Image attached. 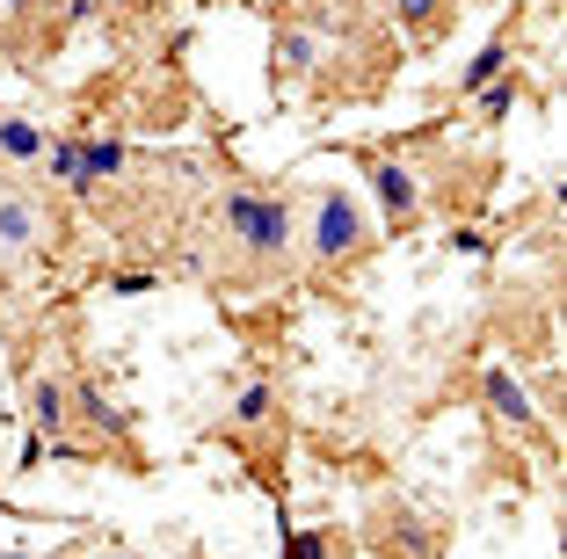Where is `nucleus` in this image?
I'll list each match as a JSON object with an SVG mask.
<instances>
[{
    "instance_id": "dca6fc26",
    "label": "nucleus",
    "mask_w": 567,
    "mask_h": 559,
    "mask_svg": "<svg viewBox=\"0 0 567 559\" xmlns=\"http://www.w3.org/2000/svg\"><path fill=\"white\" fill-rule=\"evenodd\" d=\"M110 559H132V552H110Z\"/></svg>"
},
{
    "instance_id": "9b49d317",
    "label": "nucleus",
    "mask_w": 567,
    "mask_h": 559,
    "mask_svg": "<svg viewBox=\"0 0 567 559\" xmlns=\"http://www.w3.org/2000/svg\"><path fill=\"white\" fill-rule=\"evenodd\" d=\"M37 167H44V175L59 182L66 197H95V182H87V161H81V138H51Z\"/></svg>"
},
{
    "instance_id": "f03ea898",
    "label": "nucleus",
    "mask_w": 567,
    "mask_h": 559,
    "mask_svg": "<svg viewBox=\"0 0 567 559\" xmlns=\"http://www.w3.org/2000/svg\"><path fill=\"white\" fill-rule=\"evenodd\" d=\"M299 247L313 269H350L357 255L371 247V211L357 204V189L342 182H320L306 197V218H299Z\"/></svg>"
},
{
    "instance_id": "39448f33",
    "label": "nucleus",
    "mask_w": 567,
    "mask_h": 559,
    "mask_svg": "<svg viewBox=\"0 0 567 559\" xmlns=\"http://www.w3.org/2000/svg\"><path fill=\"white\" fill-rule=\"evenodd\" d=\"M364 175H371V204H379L385 232L415 226V218H422V175H415V167H408V161H393V153H379V161H371Z\"/></svg>"
},
{
    "instance_id": "423d86ee",
    "label": "nucleus",
    "mask_w": 567,
    "mask_h": 559,
    "mask_svg": "<svg viewBox=\"0 0 567 559\" xmlns=\"http://www.w3.org/2000/svg\"><path fill=\"white\" fill-rule=\"evenodd\" d=\"M22 414H30V436H66V414H73L66 379L30 371V385H22Z\"/></svg>"
},
{
    "instance_id": "9d476101",
    "label": "nucleus",
    "mask_w": 567,
    "mask_h": 559,
    "mask_svg": "<svg viewBox=\"0 0 567 559\" xmlns=\"http://www.w3.org/2000/svg\"><path fill=\"white\" fill-rule=\"evenodd\" d=\"M277 385L269 379H255V385H240V400H234V414H226V436H262V428H277Z\"/></svg>"
},
{
    "instance_id": "0eeeda50",
    "label": "nucleus",
    "mask_w": 567,
    "mask_h": 559,
    "mask_svg": "<svg viewBox=\"0 0 567 559\" xmlns=\"http://www.w3.org/2000/svg\"><path fill=\"white\" fill-rule=\"evenodd\" d=\"M385 22L408 37V44H436V37H451V22H458V8L451 0H379Z\"/></svg>"
},
{
    "instance_id": "4468645a",
    "label": "nucleus",
    "mask_w": 567,
    "mask_h": 559,
    "mask_svg": "<svg viewBox=\"0 0 567 559\" xmlns=\"http://www.w3.org/2000/svg\"><path fill=\"white\" fill-rule=\"evenodd\" d=\"M481 102H487V116H509V102H517V87H509V81H502V87L487 81V87H481Z\"/></svg>"
},
{
    "instance_id": "ddd939ff",
    "label": "nucleus",
    "mask_w": 567,
    "mask_h": 559,
    "mask_svg": "<svg viewBox=\"0 0 567 559\" xmlns=\"http://www.w3.org/2000/svg\"><path fill=\"white\" fill-rule=\"evenodd\" d=\"M81 161H87V182H117L124 175V146L117 138H81Z\"/></svg>"
},
{
    "instance_id": "7ed1b4c3",
    "label": "nucleus",
    "mask_w": 567,
    "mask_h": 559,
    "mask_svg": "<svg viewBox=\"0 0 567 559\" xmlns=\"http://www.w3.org/2000/svg\"><path fill=\"white\" fill-rule=\"evenodd\" d=\"M44 232L51 218L30 189H0V269H30L44 255Z\"/></svg>"
},
{
    "instance_id": "f257e3e1",
    "label": "nucleus",
    "mask_w": 567,
    "mask_h": 559,
    "mask_svg": "<svg viewBox=\"0 0 567 559\" xmlns=\"http://www.w3.org/2000/svg\"><path fill=\"white\" fill-rule=\"evenodd\" d=\"M218 232H226V247L248 262V277H277V269L291 262V247H299V211H291V197H277V189L240 182V189H226V204H218Z\"/></svg>"
},
{
    "instance_id": "6e6552de",
    "label": "nucleus",
    "mask_w": 567,
    "mask_h": 559,
    "mask_svg": "<svg viewBox=\"0 0 567 559\" xmlns=\"http://www.w3.org/2000/svg\"><path fill=\"white\" fill-rule=\"evenodd\" d=\"M269 59H277L284 81H299V73H313L320 59H328V37H320L313 22H284V30L269 37Z\"/></svg>"
},
{
    "instance_id": "20e7f679",
    "label": "nucleus",
    "mask_w": 567,
    "mask_h": 559,
    "mask_svg": "<svg viewBox=\"0 0 567 559\" xmlns=\"http://www.w3.org/2000/svg\"><path fill=\"white\" fill-rule=\"evenodd\" d=\"M481 407L495 414L509 436H546V414H538L532 385H524L509 363H481Z\"/></svg>"
},
{
    "instance_id": "1a4fd4ad",
    "label": "nucleus",
    "mask_w": 567,
    "mask_h": 559,
    "mask_svg": "<svg viewBox=\"0 0 567 559\" xmlns=\"http://www.w3.org/2000/svg\"><path fill=\"white\" fill-rule=\"evenodd\" d=\"M44 146H51V132L37 124V116L0 110V161H8V167H37V161H44Z\"/></svg>"
},
{
    "instance_id": "f8f14e48",
    "label": "nucleus",
    "mask_w": 567,
    "mask_h": 559,
    "mask_svg": "<svg viewBox=\"0 0 567 559\" xmlns=\"http://www.w3.org/2000/svg\"><path fill=\"white\" fill-rule=\"evenodd\" d=\"M502 66H509V51H502V44H481V51L466 59V73H458V95H481V87L495 81Z\"/></svg>"
},
{
    "instance_id": "2eb2a0df",
    "label": "nucleus",
    "mask_w": 567,
    "mask_h": 559,
    "mask_svg": "<svg viewBox=\"0 0 567 559\" xmlns=\"http://www.w3.org/2000/svg\"><path fill=\"white\" fill-rule=\"evenodd\" d=\"M0 8H8V15H30V8H37V0H0Z\"/></svg>"
}]
</instances>
